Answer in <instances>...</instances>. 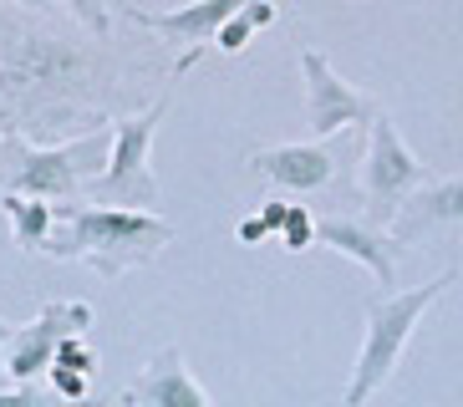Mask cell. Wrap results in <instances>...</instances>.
Segmentation results:
<instances>
[{
    "label": "cell",
    "mask_w": 463,
    "mask_h": 407,
    "mask_svg": "<svg viewBox=\"0 0 463 407\" xmlns=\"http://www.w3.org/2000/svg\"><path fill=\"white\" fill-rule=\"evenodd\" d=\"M61 234H46V255L52 260H82L102 280H123L137 265H153L174 244V224L164 214H143V209H102V204H52Z\"/></svg>",
    "instance_id": "cell-1"
},
{
    "label": "cell",
    "mask_w": 463,
    "mask_h": 407,
    "mask_svg": "<svg viewBox=\"0 0 463 407\" xmlns=\"http://www.w3.org/2000/svg\"><path fill=\"white\" fill-rule=\"evenodd\" d=\"M453 280H458V270H443L428 285L387 290V296L367 300V331H362V352H356L352 382H346V393H341V407H367L372 397L392 382V372H397V362H402V352H408L418 321L428 316V306H433L438 296H449Z\"/></svg>",
    "instance_id": "cell-2"
},
{
    "label": "cell",
    "mask_w": 463,
    "mask_h": 407,
    "mask_svg": "<svg viewBox=\"0 0 463 407\" xmlns=\"http://www.w3.org/2000/svg\"><path fill=\"white\" fill-rule=\"evenodd\" d=\"M164 112H168V97H158L148 112L112 122L108 168H102V174H92L82 184V194L92 204H102V209H143V214H153V204H158V178H153V137H158Z\"/></svg>",
    "instance_id": "cell-3"
},
{
    "label": "cell",
    "mask_w": 463,
    "mask_h": 407,
    "mask_svg": "<svg viewBox=\"0 0 463 407\" xmlns=\"http://www.w3.org/2000/svg\"><path fill=\"white\" fill-rule=\"evenodd\" d=\"M97 153H102V133L71 137V143H56V148H36L26 137L0 133V168H5V194H26V199H71L82 194L87 174L97 168Z\"/></svg>",
    "instance_id": "cell-4"
},
{
    "label": "cell",
    "mask_w": 463,
    "mask_h": 407,
    "mask_svg": "<svg viewBox=\"0 0 463 407\" xmlns=\"http://www.w3.org/2000/svg\"><path fill=\"white\" fill-rule=\"evenodd\" d=\"M418 184H428V163L397 137V122L377 108L367 118V153H362V194H367V204H372L367 224L387 230L392 209L408 199Z\"/></svg>",
    "instance_id": "cell-5"
},
{
    "label": "cell",
    "mask_w": 463,
    "mask_h": 407,
    "mask_svg": "<svg viewBox=\"0 0 463 407\" xmlns=\"http://www.w3.org/2000/svg\"><path fill=\"white\" fill-rule=\"evenodd\" d=\"M87 326H92V306H87V300H52V306H42L26 326H15L11 336H5V362H0L5 377H11V387H31V382L52 366L56 341L82 336Z\"/></svg>",
    "instance_id": "cell-6"
},
{
    "label": "cell",
    "mask_w": 463,
    "mask_h": 407,
    "mask_svg": "<svg viewBox=\"0 0 463 407\" xmlns=\"http://www.w3.org/2000/svg\"><path fill=\"white\" fill-rule=\"evenodd\" d=\"M300 81H306V128H311V137L346 133V128H356L377 112V102L367 92H356L321 52H300Z\"/></svg>",
    "instance_id": "cell-7"
},
{
    "label": "cell",
    "mask_w": 463,
    "mask_h": 407,
    "mask_svg": "<svg viewBox=\"0 0 463 407\" xmlns=\"http://www.w3.org/2000/svg\"><path fill=\"white\" fill-rule=\"evenodd\" d=\"M240 5H245V0H189V5H178V11H137V5H133L128 15H133V26L153 31L158 41L184 46V56H178V67H174V81H178L194 62H199V56L209 52L214 31L224 26Z\"/></svg>",
    "instance_id": "cell-8"
},
{
    "label": "cell",
    "mask_w": 463,
    "mask_h": 407,
    "mask_svg": "<svg viewBox=\"0 0 463 407\" xmlns=\"http://www.w3.org/2000/svg\"><path fill=\"white\" fill-rule=\"evenodd\" d=\"M458 219H463V178H438V184L428 178V184H418V189L392 209L387 240L402 250V244H412L428 230H453Z\"/></svg>",
    "instance_id": "cell-9"
},
{
    "label": "cell",
    "mask_w": 463,
    "mask_h": 407,
    "mask_svg": "<svg viewBox=\"0 0 463 407\" xmlns=\"http://www.w3.org/2000/svg\"><path fill=\"white\" fill-rule=\"evenodd\" d=\"M118 402L123 407H214L209 393L199 387V377L189 372V362H184L178 346H168V352L153 356V362L137 372L133 387H123Z\"/></svg>",
    "instance_id": "cell-10"
},
{
    "label": "cell",
    "mask_w": 463,
    "mask_h": 407,
    "mask_svg": "<svg viewBox=\"0 0 463 407\" xmlns=\"http://www.w3.org/2000/svg\"><path fill=\"white\" fill-rule=\"evenodd\" d=\"M316 244H326L336 255H352L356 265H367L377 275L382 296L397 285V244L377 224H362V219H316Z\"/></svg>",
    "instance_id": "cell-11"
},
{
    "label": "cell",
    "mask_w": 463,
    "mask_h": 407,
    "mask_svg": "<svg viewBox=\"0 0 463 407\" xmlns=\"http://www.w3.org/2000/svg\"><path fill=\"white\" fill-rule=\"evenodd\" d=\"M250 168L290 194H316L336 178V153L321 148V143H280V148L250 153Z\"/></svg>",
    "instance_id": "cell-12"
},
{
    "label": "cell",
    "mask_w": 463,
    "mask_h": 407,
    "mask_svg": "<svg viewBox=\"0 0 463 407\" xmlns=\"http://www.w3.org/2000/svg\"><path fill=\"white\" fill-rule=\"evenodd\" d=\"M0 214H5V224H11L15 244L21 250H42L46 234L56 230V214L46 199H26V194H0Z\"/></svg>",
    "instance_id": "cell-13"
},
{
    "label": "cell",
    "mask_w": 463,
    "mask_h": 407,
    "mask_svg": "<svg viewBox=\"0 0 463 407\" xmlns=\"http://www.w3.org/2000/svg\"><path fill=\"white\" fill-rule=\"evenodd\" d=\"M275 15H280V11H275V0H245V5H240V11H234L230 21L214 31V41H209V46H219L224 56H240L250 46V36H255V31L275 26Z\"/></svg>",
    "instance_id": "cell-14"
},
{
    "label": "cell",
    "mask_w": 463,
    "mask_h": 407,
    "mask_svg": "<svg viewBox=\"0 0 463 407\" xmlns=\"http://www.w3.org/2000/svg\"><path fill=\"white\" fill-rule=\"evenodd\" d=\"M275 240L286 244L290 255H300V250H316V214L306 209V204H286V219H280Z\"/></svg>",
    "instance_id": "cell-15"
},
{
    "label": "cell",
    "mask_w": 463,
    "mask_h": 407,
    "mask_svg": "<svg viewBox=\"0 0 463 407\" xmlns=\"http://www.w3.org/2000/svg\"><path fill=\"white\" fill-rule=\"evenodd\" d=\"M0 407H112L102 397H82V402H67V397H56L52 387H0Z\"/></svg>",
    "instance_id": "cell-16"
},
{
    "label": "cell",
    "mask_w": 463,
    "mask_h": 407,
    "mask_svg": "<svg viewBox=\"0 0 463 407\" xmlns=\"http://www.w3.org/2000/svg\"><path fill=\"white\" fill-rule=\"evenodd\" d=\"M52 366H67V372H82V377H97V352L82 336H61L52 352Z\"/></svg>",
    "instance_id": "cell-17"
},
{
    "label": "cell",
    "mask_w": 463,
    "mask_h": 407,
    "mask_svg": "<svg viewBox=\"0 0 463 407\" xmlns=\"http://www.w3.org/2000/svg\"><path fill=\"white\" fill-rule=\"evenodd\" d=\"M52 372V393L67 397V402H82V397H92V377H82V372H67V366H46Z\"/></svg>",
    "instance_id": "cell-18"
},
{
    "label": "cell",
    "mask_w": 463,
    "mask_h": 407,
    "mask_svg": "<svg viewBox=\"0 0 463 407\" xmlns=\"http://www.w3.org/2000/svg\"><path fill=\"white\" fill-rule=\"evenodd\" d=\"M67 11L77 15L92 36H108V26H112L108 21V0H67Z\"/></svg>",
    "instance_id": "cell-19"
},
{
    "label": "cell",
    "mask_w": 463,
    "mask_h": 407,
    "mask_svg": "<svg viewBox=\"0 0 463 407\" xmlns=\"http://www.w3.org/2000/svg\"><path fill=\"white\" fill-rule=\"evenodd\" d=\"M280 219H286V199H265L260 204V214H255V224H260V234L270 240V234L280 230Z\"/></svg>",
    "instance_id": "cell-20"
},
{
    "label": "cell",
    "mask_w": 463,
    "mask_h": 407,
    "mask_svg": "<svg viewBox=\"0 0 463 407\" xmlns=\"http://www.w3.org/2000/svg\"><path fill=\"white\" fill-rule=\"evenodd\" d=\"M234 234H240V244H260V240H265V234H260V224H255V214L240 219V230H234Z\"/></svg>",
    "instance_id": "cell-21"
},
{
    "label": "cell",
    "mask_w": 463,
    "mask_h": 407,
    "mask_svg": "<svg viewBox=\"0 0 463 407\" xmlns=\"http://www.w3.org/2000/svg\"><path fill=\"white\" fill-rule=\"evenodd\" d=\"M5 336H11V321H0V346H5Z\"/></svg>",
    "instance_id": "cell-22"
},
{
    "label": "cell",
    "mask_w": 463,
    "mask_h": 407,
    "mask_svg": "<svg viewBox=\"0 0 463 407\" xmlns=\"http://www.w3.org/2000/svg\"><path fill=\"white\" fill-rule=\"evenodd\" d=\"M15 5H52V0H15Z\"/></svg>",
    "instance_id": "cell-23"
},
{
    "label": "cell",
    "mask_w": 463,
    "mask_h": 407,
    "mask_svg": "<svg viewBox=\"0 0 463 407\" xmlns=\"http://www.w3.org/2000/svg\"><path fill=\"white\" fill-rule=\"evenodd\" d=\"M0 387H11V377H5V366H0Z\"/></svg>",
    "instance_id": "cell-24"
}]
</instances>
